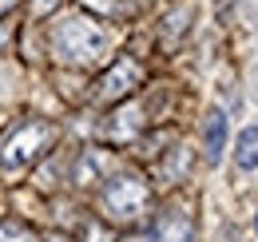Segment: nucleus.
Returning a JSON list of instances; mask_svg holds the SVG:
<instances>
[{"instance_id": "obj_1", "label": "nucleus", "mask_w": 258, "mask_h": 242, "mask_svg": "<svg viewBox=\"0 0 258 242\" xmlns=\"http://www.w3.org/2000/svg\"><path fill=\"white\" fill-rule=\"evenodd\" d=\"M44 56L68 72H92L115 56V32L88 8H68L44 24Z\"/></svg>"}, {"instance_id": "obj_2", "label": "nucleus", "mask_w": 258, "mask_h": 242, "mask_svg": "<svg viewBox=\"0 0 258 242\" xmlns=\"http://www.w3.org/2000/svg\"><path fill=\"white\" fill-rule=\"evenodd\" d=\"M56 147V119L48 115H24L12 119L4 139H0V175H20L44 163L48 151Z\"/></svg>"}, {"instance_id": "obj_3", "label": "nucleus", "mask_w": 258, "mask_h": 242, "mask_svg": "<svg viewBox=\"0 0 258 242\" xmlns=\"http://www.w3.org/2000/svg\"><path fill=\"white\" fill-rule=\"evenodd\" d=\"M99 211L115 226H135L151 211V183L139 171H107L99 183Z\"/></svg>"}, {"instance_id": "obj_4", "label": "nucleus", "mask_w": 258, "mask_h": 242, "mask_svg": "<svg viewBox=\"0 0 258 242\" xmlns=\"http://www.w3.org/2000/svg\"><path fill=\"white\" fill-rule=\"evenodd\" d=\"M103 68H107V72H103V80L96 84L99 103H119V99H127V95H135V91L143 88V64L135 60L131 52L111 56Z\"/></svg>"}, {"instance_id": "obj_5", "label": "nucleus", "mask_w": 258, "mask_h": 242, "mask_svg": "<svg viewBox=\"0 0 258 242\" xmlns=\"http://www.w3.org/2000/svg\"><path fill=\"white\" fill-rule=\"evenodd\" d=\"M191 234H195L191 214L183 211V207H167V211H159L151 218L143 242H191Z\"/></svg>"}, {"instance_id": "obj_6", "label": "nucleus", "mask_w": 258, "mask_h": 242, "mask_svg": "<svg viewBox=\"0 0 258 242\" xmlns=\"http://www.w3.org/2000/svg\"><path fill=\"white\" fill-rule=\"evenodd\" d=\"M111 167H115L111 151H103V147H84V151L72 159V183H76V187H99Z\"/></svg>"}, {"instance_id": "obj_7", "label": "nucleus", "mask_w": 258, "mask_h": 242, "mask_svg": "<svg viewBox=\"0 0 258 242\" xmlns=\"http://www.w3.org/2000/svg\"><path fill=\"white\" fill-rule=\"evenodd\" d=\"M226 143H230V123H226V111L223 107H211L203 115V159L211 167H219L226 155Z\"/></svg>"}, {"instance_id": "obj_8", "label": "nucleus", "mask_w": 258, "mask_h": 242, "mask_svg": "<svg viewBox=\"0 0 258 242\" xmlns=\"http://www.w3.org/2000/svg\"><path fill=\"white\" fill-rule=\"evenodd\" d=\"M234 167L238 171H258V127H242L234 135Z\"/></svg>"}, {"instance_id": "obj_9", "label": "nucleus", "mask_w": 258, "mask_h": 242, "mask_svg": "<svg viewBox=\"0 0 258 242\" xmlns=\"http://www.w3.org/2000/svg\"><path fill=\"white\" fill-rule=\"evenodd\" d=\"M0 242H40V238L32 234L28 222H20V218H0Z\"/></svg>"}, {"instance_id": "obj_10", "label": "nucleus", "mask_w": 258, "mask_h": 242, "mask_svg": "<svg viewBox=\"0 0 258 242\" xmlns=\"http://www.w3.org/2000/svg\"><path fill=\"white\" fill-rule=\"evenodd\" d=\"M60 4H64V0H28V20H32V24L48 20V16H52Z\"/></svg>"}, {"instance_id": "obj_11", "label": "nucleus", "mask_w": 258, "mask_h": 242, "mask_svg": "<svg viewBox=\"0 0 258 242\" xmlns=\"http://www.w3.org/2000/svg\"><path fill=\"white\" fill-rule=\"evenodd\" d=\"M8 44H12V28H8V20H0V56H4Z\"/></svg>"}, {"instance_id": "obj_12", "label": "nucleus", "mask_w": 258, "mask_h": 242, "mask_svg": "<svg viewBox=\"0 0 258 242\" xmlns=\"http://www.w3.org/2000/svg\"><path fill=\"white\" fill-rule=\"evenodd\" d=\"M16 8H20V0H0V20H8Z\"/></svg>"}, {"instance_id": "obj_13", "label": "nucleus", "mask_w": 258, "mask_h": 242, "mask_svg": "<svg viewBox=\"0 0 258 242\" xmlns=\"http://www.w3.org/2000/svg\"><path fill=\"white\" fill-rule=\"evenodd\" d=\"M254 234H258V214H254Z\"/></svg>"}]
</instances>
